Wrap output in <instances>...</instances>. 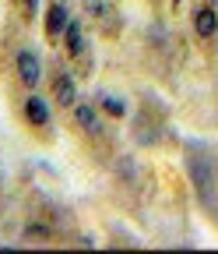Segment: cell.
<instances>
[{
    "label": "cell",
    "instance_id": "obj_5",
    "mask_svg": "<svg viewBox=\"0 0 218 254\" xmlns=\"http://www.w3.org/2000/svg\"><path fill=\"white\" fill-rule=\"evenodd\" d=\"M67 21H71V14H67V7H64V4H49V11H46V36H49V39H56L60 32L67 28Z\"/></svg>",
    "mask_w": 218,
    "mask_h": 254
},
{
    "label": "cell",
    "instance_id": "obj_1",
    "mask_svg": "<svg viewBox=\"0 0 218 254\" xmlns=\"http://www.w3.org/2000/svg\"><path fill=\"white\" fill-rule=\"evenodd\" d=\"M186 170H190V184H194V190H197V198H201L204 205H215L218 173H215L211 155H208L201 145H190V148H186Z\"/></svg>",
    "mask_w": 218,
    "mask_h": 254
},
{
    "label": "cell",
    "instance_id": "obj_7",
    "mask_svg": "<svg viewBox=\"0 0 218 254\" xmlns=\"http://www.w3.org/2000/svg\"><path fill=\"white\" fill-rule=\"evenodd\" d=\"M25 117L32 120L36 127H46V124H49V106H46V99L28 95V99H25Z\"/></svg>",
    "mask_w": 218,
    "mask_h": 254
},
{
    "label": "cell",
    "instance_id": "obj_6",
    "mask_svg": "<svg viewBox=\"0 0 218 254\" xmlns=\"http://www.w3.org/2000/svg\"><path fill=\"white\" fill-rule=\"evenodd\" d=\"M194 28H197V36H201V39H211L215 32H218V11L201 7V11L194 14Z\"/></svg>",
    "mask_w": 218,
    "mask_h": 254
},
{
    "label": "cell",
    "instance_id": "obj_4",
    "mask_svg": "<svg viewBox=\"0 0 218 254\" xmlns=\"http://www.w3.org/2000/svg\"><path fill=\"white\" fill-rule=\"evenodd\" d=\"M71 110H74V120H78V127H81L85 134H99V131H102V120H99V113L91 110L88 103H74Z\"/></svg>",
    "mask_w": 218,
    "mask_h": 254
},
{
    "label": "cell",
    "instance_id": "obj_9",
    "mask_svg": "<svg viewBox=\"0 0 218 254\" xmlns=\"http://www.w3.org/2000/svg\"><path fill=\"white\" fill-rule=\"evenodd\" d=\"M85 14H91V18H106V14H109V4H106V0H85Z\"/></svg>",
    "mask_w": 218,
    "mask_h": 254
},
{
    "label": "cell",
    "instance_id": "obj_10",
    "mask_svg": "<svg viewBox=\"0 0 218 254\" xmlns=\"http://www.w3.org/2000/svg\"><path fill=\"white\" fill-rule=\"evenodd\" d=\"M99 103H102V106H106L113 117H123V103L116 99V95H99Z\"/></svg>",
    "mask_w": 218,
    "mask_h": 254
},
{
    "label": "cell",
    "instance_id": "obj_3",
    "mask_svg": "<svg viewBox=\"0 0 218 254\" xmlns=\"http://www.w3.org/2000/svg\"><path fill=\"white\" fill-rule=\"evenodd\" d=\"M53 99H56L60 106H74V99H78V85H74V78H71L67 71L56 74V81H53Z\"/></svg>",
    "mask_w": 218,
    "mask_h": 254
},
{
    "label": "cell",
    "instance_id": "obj_2",
    "mask_svg": "<svg viewBox=\"0 0 218 254\" xmlns=\"http://www.w3.org/2000/svg\"><path fill=\"white\" fill-rule=\"evenodd\" d=\"M14 67H18V78H21V85H28V88H36V85L43 81V64H39V57H36L32 50H18V60H14Z\"/></svg>",
    "mask_w": 218,
    "mask_h": 254
},
{
    "label": "cell",
    "instance_id": "obj_8",
    "mask_svg": "<svg viewBox=\"0 0 218 254\" xmlns=\"http://www.w3.org/2000/svg\"><path fill=\"white\" fill-rule=\"evenodd\" d=\"M64 36H67V53H85V32H81V25L78 21H67V28H64Z\"/></svg>",
    "mask_w": 218,
    "mask_h": 254
}]
</instances>
